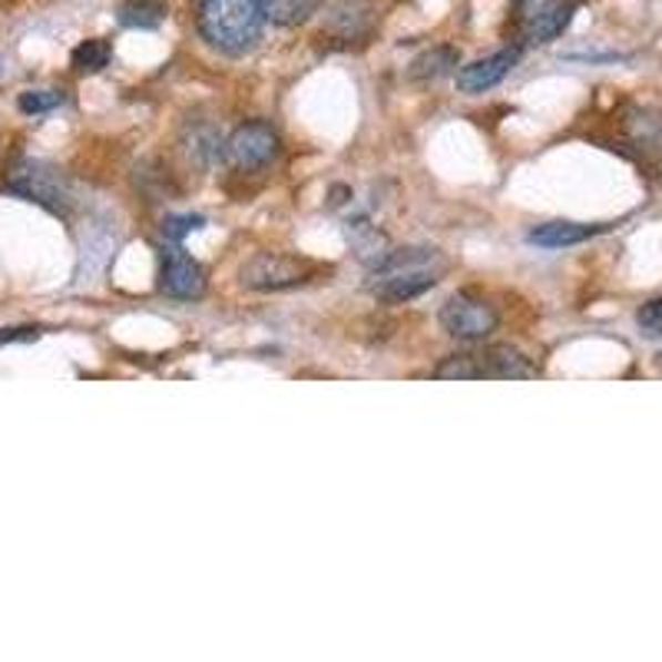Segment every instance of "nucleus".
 <instances>
[{
  "label": "nucleus",
  "instance_id": "nucleus-1",
  "mask_svg": "<svg viewBox=\"0 0 662 662\" xmlns=\"http://www.w3.org/2000/svg\"><path fill=\"white\" fill-rule=\"evenodd\" d=\"M438 248H395L371 272V292L385 302H411L438 285L444 272Z\"/></svg>",
  "mask_w": 662,
  "mask_h": 662
},
{
  "label": "nucleus",
  "instance_id": "nucleus-2",
  "mask_svg": "<svg viewBox=\"0 0 662 662\" xmlns=\"http://www.w3.org/2000/svg\"><path fill=\"white\" fill-rule=\"evenodd\" d=\"M265 0H200V33L222 53H245L265 27Z\"/></svg>",
  "mask_w": 662,
  "mask_h": 662
},
{
  "label": "nucleus",
  "instance_id": "nucleus-3",
  "mask_svg": "<svg viewBox=\"0 0 662 662\" xmlns=\"http://www.w3.org/2000/svg\"><path fill=\"white\" fill-rule=\"evenodd\" d=\"M7 190L17 193L20 200H30L57 216H67L70 213V190H67V180L47 166V163H37V160H20L10 166L7 173Z\"/></svg>",
  "mask_w": 662,
  "mask_h": 662
},
{
  "label": "nucleus",
  "instance_id": "nucleus-4",
  "mask_svg": "<svg viewBox=\"0 0 662 662\" xmlns=\"http://www.w3.org/2000/svg\"><path fill=\"white\" fill-rule=\"evenodd\" d=\"M312 275L315 268L305 258L282 255V252H258L242 265L238 282L252 292H285V288L305 285Z\"/></svg>",
  "mask_w": 662,
  "mask_h": 662
},
{
  "label": "nucleus",
  "instance_id": "nucleus-5",
  "mask_svg": "<svg viewBox=\"0 0 662 662\" xmlns=\"http://www.w3.org/2000/svg\"><path fill=\"white\" fill-rule=\"evenodd\" d=\"M497 325H500L497 308L473 292H457L441 305V328L450 338L483 342L497 332Z\"/></svg>",
  "mask_w": 662,
  "mask_h": 662
},
{
  "label": "nucleus",
  "instance_id": "nucleus-6",
  "mask_svg": "<svg viewBox=\"0 0 662 662\" xmlns=\"http://www.w3.org/2000/svg\"><path fill=\"white\" fill-rule=\"evenodd\" d=\"M225 156L242 173H258L278 156V133L268 123H242L225 140Z\"/></svg>",
  "mask_w": 662,
  "mask_h": 662
},
{
  "label": "nucleus",
  "instance_id": "nucleus-7",
  "mask_svg": "<svg viewBox=\"0 0 662 662\" xmlns=\"http://www.w3.org/2000/svg\"><path fill=\"white\" fill-rule=\"evenodd\" d=\"M517 60H520L517 47H507V50H497L490 57H480V60H473V63H467V67L457 70V90L470 93V96L487 93V90H493L517 67Z\"/></svg>",
  "mask_w": 662,
  "mask_h": 662
},
{
  "label": "nucleus",
  "instance_id": "nucleus-8",
  "mask_svg": "<svg viewBox=\"0 0 662 662\" xmlns=\"http://www.w3.org/2000/svg\"><path fill=\"white\" fill-rule=\"evenodd\" d=\"M160 285L166 295L173 298H200L206 292V268L193 258V255H183V252H170L166 262H163V275H160Z\"/></svg>",
  "mask_w": 662,
  "mask_h": 662
},
{
  "label": "nucleus",
  "instance_id": "nucleus-9",
  "mask_svg": "<svg viewBox=\"0 0 662 662\" xmlns=\"http://www.w3.org/2000/svg\"><path fill=\"white\" fill-rule=\"evenodd\" d=\"M573 13H577L573 0H547V3H540L530 13L527 27H523V40L527 43H550V40H557L570 27Z\"/></svg>",
  "mask_w": 662,
  "mask_h": 662
},
{
  "label": "nucleus",
  "instance_id": "nucleus-10",
  "mask_svg": "<svg viewBox=\"0 0 662 662\" xmlns=\"http://www.w3.org/2000/svg\"><path fill=\"white\" fill-rule=\"evenodd\" d=\"M480 365H483V378H537L540 375V368L510 345H493L480 352Z\"/></svg>",
  "mask_w": 662,
  "mask_h": 662
},
{
  "label": "nucleus",
  "instance_id": "nucleus-11",
  "mask_svg": "<svg viewBox=\"0 0 662 662\" xmlns=\"http://www.w3.org/2000/svg\"><path fill=\"white\" fill-rule=\"evenodd\" d=\"M607 232V225H583V222H543L537 228H530V242L543 245V248H567V245H580L593 235Z\"/></svg>",
  "mask_w": 662,
  "mask_h": 662
},
{
  "label": "nucleus",
  "instance_id": "nucleus-12",
  "mask_svg": "<svg viewBox=\"0 0 662 662\" xmlns=\"http://www.w3.org/2000/svg\"><path fill=\"white\" fill-rule=\"evenodd\" d=\"M368 27H371V3L365 0H342L328 17V30L338 33L342 40H355L368 33Z\"/></svg>",
  "mask_w": 662,
  "mask_h": 662
},
{
  "label": "nucleus",
  "instance_id": "nucleus-13",
  "mask_svg": "<svg viewBox=\"0 0 662 662\" xmlns=\"http://www.w3.org/2000/svg\"><path fill=\"white\" fill-rule=\"evenodd\" d=\"M457 63H460V50L450 47V43H441V47L425 50V53L411 63L408 77L418 80V83H431V80H441L447 73H454Z\"/></svg>",
  "mask_w": 662,
  "mask_h": 662
},
{
  "label": "nucleus",
  "instance_id": "nucleus-14",
  "mask_svg": "<svg viewBox=\"0 0 662 662\" xmlns=\"http://www.w3.org/2000/svg\"><path fill=\"white\" fill-rule=\"evenodd\" d=\"M627 136L633 140V146L646 150V153H662V113L660 110H630L627 113Z\"/></svg>",
  "mask_w": 662,
  "mask_h": 662
},
{
  "label": "nucleus",
  "instance_id": "nucleus-15",
  "mask_svg": "<svg viewBox=\"0 0 662 662\" xmlns=\"http://www.w3.org/2000/svg\"><path fill=\"white\" fill-rule=\"evenodd\" d=\"M166 13H170L166 0H123L116 10L120 23L133 30H156L166 20Z\"/></svg>",
  "mask_w": 662,
  "mask_h": 662
},
{
  "label": "nucleus",
  "instance_id": "nucleus-16",
  "mask_svg": "<svg viewBox=\"0 0 662 662\" xmlns=\"http://www.w3.org/2000/svg\"><path fill=\"white\" fill-rule=\"evenodd\" d=\"M325 0H265V13L278 27H298L305 23Z\"/></svg>",
  "mask_w": 662,
  "mask_h": 662
},
{
  "label": "nucleus",
  "instance_id": "nucleus-17",
  "mask_svg": "<svg viewBox=\"0 0 662 662\" xmlns=\"http://www.w3.org/2000/svg\"><path fill=\"white\" fill-rule=\"evenodd\" d=\"M110 57H113L110 40L93 37V40H83V43L73 50L70 63H73V70H77V73H100L103 67H110Z\"/></svg>",
  "mask_w": 662,
  "mask_h": 662
},
{
  "label": "nucleus",
  "instance_id": "nucleus-18",
  "mask_svg": "<svg viewBox=\"0 0 662 662\" xmlns=\"http://www.w3.org/2000/svg\"><path fill=\"white\" fill-rule=\"evenodd\" d=\"M435 378L444 381H480L483 378V365L480 355H447L441 365L435 368Z\"/></svg>",
  "mask_w": 662,
  "mask_h": 662
},
{
  "label": "nucleus",
  "instance_id": "nucleus-19",
  "mask_svg": "<svg viewBox=\"0 0 662 662\" xmlns=\"http://www.w3.org/2000/svg\"><path fill=\"white\" fill-rule=\"evenodd\" d=\"M60 103H63V93H60V90H27V93H20V100H17L20 113H27V116L50 113V110H57Z\"/></svg>",
  "mask_w": 662,
  "mask_h": 662
},
{
  "label": "nucleus",
  "instance_id": "nucleus-20",
  "mask_svg": "<svg viewBox=\"0 0 662 662\" xmlns=\"http://www.w3.org/2000/svg\"><path fill=\"white\" fill-rule=\"evenodd\" d=\"M222 153H225V143H222V140L216 136V133H213V130H200V133H193V146H190V156H196L200 163L213 166L216 160H222Z\"/></svg>",
  "mask_w": 662,
  "mask_h": 662
},
{
  "label": "nucleus",
  "instance_id": "nucleus-21",
  "mask_svg": "<svg viewBox=\"0 0 662 662\" xmlns=\"http://www.w3.org/2000/svg\"><path fill=\"white\" fill-rule=\"evenodd\" d=\"M200 225H203V216H173V220L163 222V238L166 242H183Z\"/></svg>",
  "mask_w": 662,
  "mask_h": 662
},
{
  "label": "nucleus",
  "instance_id": "nucleus-22",
  "mask_svg": "<svg viewBox=\"0 0 662 662\" xmlns=\"http://www.w3.org/2000/svg\"><path fill=\"white\" fill-rule=\"evenodd\" d=\"M636 322H640V328L646 332V335H660L662 328V298H653V302H646L640 312H636Z\"/></svg>",
  "mask_w": 662,
  "mask_h": 662
},
{
  "label": "nucleus",
  "instance_id": "nucleus-23",
  "mask_svg": "<svg viewBox=\"0 0 662 662\" xmlns=\"http://www.w3.org/2000/svg\"><path fill=\"white\" fill-rule=\"evenodd\" d=\"M40 335V328H3L0 332V345H10V342H30V338H37Z\"/></svg>",
  "mask_w": 662,
  "mask_h": 662
},
{
  "label": "nucleus",
  "instance_id": "nucleus-24",
  "mask_svg": "<svg viewBox=\"0 0 662 662\" xmlns=\"http://www.w3.org/2000/svg\"><path fill=\"white\" fill-rule=\"evenodd\" d=\"M660 368H662V352H660Z\"/></svg>",
  "mask_w": 662,
  "mask_h": 662
},
{
  "label": "nucleus",
  "instance_id": "nucleus-25",
  "mask_svg": "<svg viewBox=\"0 0 662 662\" xmlns=\"http://www.w3.org/2000/svg\"><path fill=\"white\" fill-rule=\"evenodd\" d=\"M0 70H3V67H0Z\"/></svg>",
  "mask_w": 662,
  "mask_h": 662
}]
</instances>
